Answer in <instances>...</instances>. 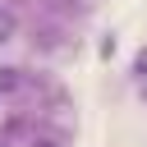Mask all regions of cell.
Here are the masks:
<instances>
[{
    "mask_svg": "<svg viewBox=\"0 0 147 147\" xmlns=\"http://www.w3.org/2000/svg\"><path fill=\"white\" fill-rule=\"evenodd\" d=\"M14 83H18V78H14V69H0V92H9Z\"/></svg>",
    "mask_w": 147,
    "mask_h": 147,
    "instance_id": "6da1fadb",
    "label": "cell"
},
{
    "mask_svg": "<svg viewBox=\"0 0 147 147\" xmlns=\"http://www.w3.org/2000/svg\"><path fill=\"white\" fill-rule=\"evenodd\" d=\"M9 32H14V18H9V14H0V41H5Z\"/></svg>",
    "mask_w": 147,
    "mask_h": 147,
    "instance_id": "7a4b0ae2",
    "label": "cell"
}]
</instances>
